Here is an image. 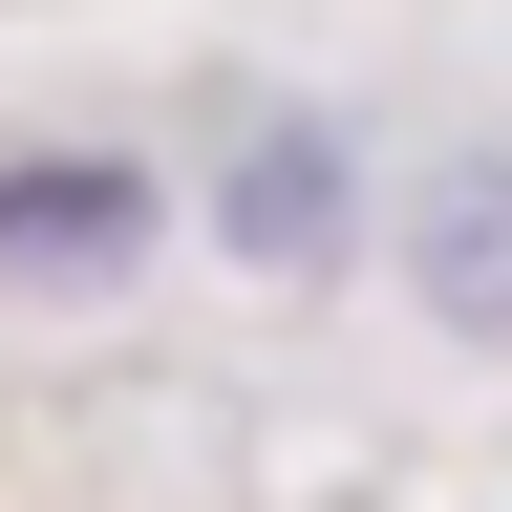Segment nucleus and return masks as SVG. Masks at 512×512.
I'll return each mask as SVG.
<instances>
[{
	"label": "nucleus",
	"instance_id": "f257e3e1",
	"mask_svg": "<svg viewBox=\"0 0 512 512\" xmlns=\"http://www.w3.org/2000/svg\"><path fill=\"white\" fill-rule=\"evenodd\" d=\"M150 256V171L128 150H22L0 171V299H107Z\"/></svg>",
	"mask_w": 512,
	"mask_h": 512
},
{
	"label": "nucleus",
	"instance_id": "7ed1b4c3",
	"mask_svg": "<svg viewBox=\"0 0 512 512\" xmlns=\"http://www.w3.org/2000/svg\"><path fill=\"white\" fill-rule=\"evenodd\" d=\"M427 320H470V342H512V150L427 171Z\"/></svg>",
	"mask_w": 512,
	"mask_h": 512
},
{
	"label": "nucleus",
	"instance_id": "f03ea898",
	"mask_svg": "<svg viewBox=\"0 0 512 512\" xmlns=\"http://www.w3.org/2000/svg\"><path fill=\"white\" fill-rule=\"evenodd\" d=\"M342 214H363V192H342V150H320V128H256L235 192H214V235L256 256V278H320V256H342Z\"/></svg>",
	"mask_w": 512,
	"mask_h": 512
}]
</instances>
